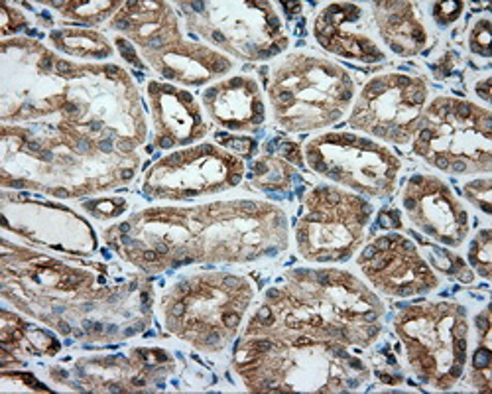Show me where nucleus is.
I'll return each instance as SVG.
<instances>
[{
    "label": "nucleus",
    "mask_w": 492,
    "mask_h": 394,
    "mask_svg": "<svg viewBox=\"0 0 492 394\" xmlns=\"http://www.w3.org/2000/svg\"><path fill=\"white\" fill-rule=\"evenodd\" d=\"M475 248L471 251V256L475 258L472 262L477 265V270L481 272L484 278H491V231H482L477 237V243Z\"/></svg>",
    "instance_id": "obj_1"
},
{
    "label": "nucleus",
    "mask_w": 492,
    "mask_h": 394,
    "mask_svg": "<svg viewBox=\"0 0 492 394\" xmlns=\"http://www.w3.org/2000/svg\"><path fill=\"white\" fill-rule=\"evenodd\" d=\"M471 48L475 54L491 57V20H482L477 24L475 42L471 43Z\"/></svg>",
    "instance_id": "obj_2"
}]
</instances>
